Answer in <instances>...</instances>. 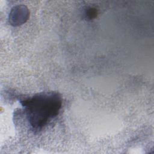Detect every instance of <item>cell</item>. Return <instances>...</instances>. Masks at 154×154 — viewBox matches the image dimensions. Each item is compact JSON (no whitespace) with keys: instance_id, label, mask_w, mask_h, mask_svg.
Listing matches in <instances>:
<instances>
[{"instance_id":"cell-1","label":"cell","mask_w":154,"mask_h":154,"mask_svg":"<svg viewBox=\"0 0 154 154\" xmlns=\"http://www.w3.org/2000/svg\"><path fill=\"white\" fill-rule=\"evenodd\" d=\"M27 119L33 129H41L60 112L62 105L60 95L55 91L43 92L21 100Z\"/></svg>"},{"instance_id":"cell-2","label":"cell","mask_w":154,"mask_h":154,"mask_svg":"<svg viewBox=\"0 0 154 154\" xmlns=\"http://www.w3.org/2000/svg\"><path fill=\"white\" fill-rule=\"evenodd\" d=\"M28 15L27 9H25L24 7L20 6L13 9L9 19L13 25H19L27 20Z\"/></svg>"},{"instance_id":"cell-3","label":"cell","mask_w":154,"mask_h":154,"mask_svg":"<svg viewBox=\"0 0 154 154\" xmlns=\"http://www.w3.org/2000/svg\"><path fill=\"white\" fill-rule=\"evenodd\" d=\"M85 14L87 19H93L97 16V10L93 7H88L85 11Z\"/></svg>"}]
</instances>
